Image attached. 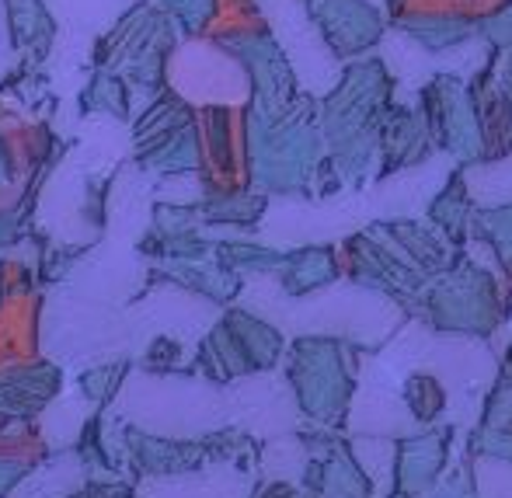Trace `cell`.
<instances>
[{
	"instance_id": "1",
	"label": "cell",
	"mask_w": 512,
	"mask_h": 498,
	"mask_svg": "<svg viewBox=\"0 0 512 498\" xmlns=\"http://www.w3.org/2000/svg\"><path fill=\"white\" fill-rule=\"evenodd\" d=\"M391 70L380 56H363L349 70H342L335 88L324 95V143L335 150L331 161L338 171L370 168L380 147V129H384L394 98Z\"/></svg>"
},
{
	"instance_id": "2",
	"label": "cell",
	"mask_w": 512,
	"mask_h": 498,
	"mask_svg": "<svg viewBox=\"0 0 512 498\" xmlns=\"http://www.w3.org/2000/svg\"><path fill=\"white\" fill-rule=\"evenodd\" d=\"M502 0H384L387 21L432 56L478 39V28Z\"/></svg>"
},
{
	"instance_id": "3",
	"label": "cell",
	"mask_w": 512,
	"mask_h": 498,
	"mask_svg": "<svg viewBox=\"0 0 512 498\" xmlns=\"http://www.w3.org/2000/svg\"><path fill=\"white\" fill-rule=\"evenodd\" d=\"M418 112L429 129V140L436 150L457 157L460 164H478L485 161L481 150V129L478 115H474L471 95H467V81L457 74H436L418 88Z\"/></svg>"
},
{
	"instance_id": "4",
	"label": "cell",
	"mask_w": 512,
	"mask_h": 498,
	"mask_svg": "<svg viewBox=\"0 0 512 498\" xmlns=\"http://www.w3.org/2000/svg\"><path fill=\"white\" fill-rule=\"evenodd\" d=\"M269 18L276 25L279 46H283V56L297 74V81L314 95H328L342 67H338V56L331 53V46L324 42L321 28L307 14L304 0H269Z\"/></svg>"
},
{
	"instance_id": "5",
	"label": "cell",
	"mask_w": 512,
	"mask_h": 498,
	"mask_svg": "<svg viewBox=\"0 0 512 498\" xmlns=\"http://www.w3.org/2000/svg\"><path fill=\"white\" fill-rule=\"evenodd\" d=\"M335 56H366L384 42L387 14L370 0H304Z\"/></svg>"
},
{
	"instance_id": "6",
	"label": "cell",
	"mask_w": 512,
	"mask_h": 498,
	"mask_svg": "<svg viewBox=\"0 0 512 498\" xmlns=\"http://www.w3.org/2000/svg\"><path fill=\"white\" fill-rule=\"evenodd\" d=\"M478 39H485V46H492L495 53L512 49V0H502L478 28Z\"/></svg>"
},
{
	"instance_id": "7",
	"label": "cell",
	"mask_w": 512,
	"mask_h": 498,
	"mask_svg": "<svg viewBox=\"0 0 512 498\" xmlns=\"http://www.w3.org/2000/svg\"><path fill=\"white\" fill-rule=\"evenodd\" d=\"M370 4H377V7H384V0H370Z\"/></svg>"
}]
</instances>
